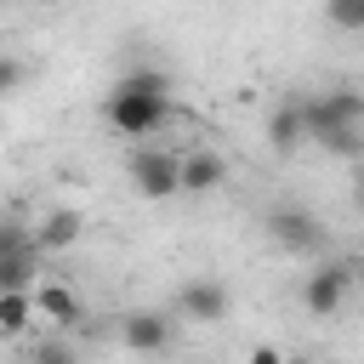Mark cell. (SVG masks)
<instances>
[{
	"label": "cell",
	"mask_w": 364,
	"mask_h": 364,
	"mask_svg": "<svg viewBox=\"0 0 364 364\" xmlns=\"http://www.w3.org/2000/svg\"><path fill=\"white\" fill-rule=\"evenodd\" d=\"M102 114H108V125H114L119 136H148V131H159V125L176 114V102H171V97H148V91H131L125 80H114V91H108Z\"/></svg>",
	"instance_id": "cell-1"
},
{
	"label": "cell",
	"mask_w": 364,
	"mask_h": 364,
	"mask_svg": "<svg viewBox=\"0 0 364 364\" xmlns=\"http://www.w3.org/2000/svg\"><path fill=\"white\" fill-rule=\"evenodd\" d=\"M301 119H307V136L318 142H330L336 131H364V91L330 85L318 97H301Z\"/></svg>",
	"instance_id": "cell-2"
},
{
	"label": "cell",
	"mask_w": 364,
	"mask_h": 364,
	"mask_svg": "<svg viewBox=\"0 0 364 364\" xmlns=\"http://www.w3.org/2000/svg\"><path fill=\"white\" fill-rule=\"evenodd\" d=\"M40 273V245L17 216H0V296L6 290H34Z\"/></svg>",
	"instance_id": "cell-3"
},
{
	"label": "cell",
	"mask_w": 364,
	"mask_h": 364,
	"mask_svg": "<svg viewBox=\"0 0 364 364\" xmlns=\"http://www.w3.org/2000/svg\"><path fill=\"white\" fill-rule=\"evenodd\" d=\"M125 171H131V188H136L142 199H171V193H182V159L165 154V148H131Z\"/></svg>",
	"instance_id": "cell-4"
},
{
	"label": "cell",
	"mask_w": 364,
	"mask_h": 364,
	"mask_svg": "<svg viewBox=\"0 0 364 364\" xmlns=\"http://www.w3.org/2000/svg\"><path fill=\"white\" fill-rule=\"evenodd\" d=\"M347 290H353V267H347V262H324V267H313V273H307L301 301H307V313L330 318V313H341Z\"/></svg>",
	"instance_id": "cell-5"
},
{
	"label": "cell",
	"mask_w": 364,
	"mask_h": 364,
	"mask_svg": "<svg viewBox=\"0 0 364 364\" xmlns=\"http://www.w3.org/2000/svg\"><path fill=\"white\" fill-rule=\"evenodd\" d=\"M267 233H273V245H284V250H313V245H318V216L301 210V205H273V210H267Z\"/></svg>",
	"instance_id": "cell-6"
},
{
	"label": "cell",
	"mask_w": 364,
	"mask_h": 364,
	"mask_svg": "<svg viewBox=\"0 0 364 364\" xmlns=\"http://www.w3.org/2000/svg\"><path fill=\"white\" fill-rule=\"evenodd\" d=\"M176 313L193 318V324L228 318V284H216V279H188V284L176 290Z\"/></svg>",
	"instance_id": "cell-7"
},
{
	"label": "cell",
	"mask_w": 364,
	"mask_h": 364,
	"mask_svg": "<svg viewBox=\"0 0 364 364\" xmlns=\"http://www.w3.org/2000/svg\"><path fill=\"white\" fill-rule=\"evenodd\" d=\"M119 341H125L131 353H165V347H171V318L154 313V307H136V313H125Z\"/></svg>",
	"instance_id": "cell-8"
},
{
	"label": "cell",
	"mask_w": 364,
	"mask_h": 364,
	"mask_svg": "<svg viewBox=\"0 0 364 364\" xmlns=\"http://www.w3.org/2000/svg\"><path fill=\"white\" fill-rule=\"evenodd\" d=\"M228 182V159L210 154V148H193L182 154V193H216Z\"/></svg>",
	"instance_id": "cell-9"
},
{
	"label": "cell",
	"mask_w": 364,
	"mask_h": 364,
	"mask_svg": "<svg viewBox=\"0 0 364 364\" xmlns=\"http://www.w3.org/2000/svg\"><path fill=\"white\" fill-rule=\"evenodd\" d=\"M80 233H85V216H80V210H68V205H57V210H46V216H40L34 245H40V250H68Z\"/></svg>",
	"instance_id": "cell-10"
},
{
	"label": "cell",
	"mask_w": 364,
	"mask_h": 364,
	"mask_svg": "<svg viewBox=\"0 0 364 364\" xmlns=\"http://www.w3.org/2000/svg\"><path fill=\"white\" fill-rule=\"evenodd\" d=\"M34 313L46 318V324H80V296L68 290V284H57V279H46V284H34Z\"/></svg>",
	"instance_id": "cell-11"
},
{
	"label": "cell",
	"mask_w": 364,
	"mask_h": 364,
	"mask_svg": "<svg viewBox=\"0 0 364 364\" xmlns=\"http://www.w3.org/2000/svg\"><path fill=\"white\" fill-rule=\"evenodd\" d=\"M267 142H273L279 154H296V148L307 142V119H301V102H279V108L267 114Z\"/></svg>",
	"instance_id": "cell-12"
},
{
	"label": "cell",
	"mask_w": 364,
	"mask_h": 364,
	"mask_svg": "<svg viewBox=\"0 0 364 364\" xmlns=\"http://www.w3.org/2000/svg\"><path fill=\"white\" fill-rule=\"evenodd\" d=\"M34 324V290H6L0 296V336H23Z\"/></svg>",
	"instance_id": "cell-13"
},
{
	"label": "cell",
	"mask_w": 364,
	"mask_h": 364,
	"mask_svg": "<svg viewBox=\"0 0 364 364\" xmlns=\"http://www.w3.org/2000/svg\"><path fill=\"white\" fill-rule=\"evenodd\" d=\"M324 23L330 28H347V34H364V0H330L324 6Z\"/></svg>",
	"instance_id": "cell-14"
},
{
	"label": "cell",
	"mask_w": 364,
	"mask_h": 364,
	"mask_svg": "<svg viewBox=\"0 0 364 364\" xmlns=\"http://www.w3.org/2000/svg\"><path fill=\"white\" fill-rule=\"evenodd\" d=\"M17 85H23V63H17L11 51H0V97H11Z\"/></svg>",
	"instance_id": "cell-15"
},
{
	"label": "cell",
	"mask_w": 364,
	"mask_h": 364,
	"mask_svg": "<svg viewBox=\"0 0 364 364\" xmlns=\"http://www.w3.org/2000/svg\"><path fill=\"white\" fill-rule=\"evenodd\" d=\"M34 364H74V347H63V341H46V347H34Z\"/></svg>",
	"instance_id": "cell-16"
},
{
	"label": "cell",
	"mask_w": 364,
	"mask_h": 364,
	"mask_svg": "<svg viewBox=\"0 0 364 364\" xmlns=\"http://www.w3.org/2000/svg\"><path fill=\"white\" fill-rule=\"evenodd\" d=\"M245 364H284V353H279V347H267V341H262V347H250V358H245Z\"/></svg>",
	"instance_id": "cell-17"
},
{
	"label": "cell",
	"mask_w": 364,
	"mask_h": 364,
	"mask_svg": "<svg viewBox=\"0 0 364 364\" xmlns=\"http://www.w3.org/2000/svg\"><path fill=\"white\" fill-rule=\"evenodd\" d=\"M358 199H364V159H358Z\"/></svg>",
	"instance_id": "cell-18"
},
{
	"label": "cell",
	"mask_w": 364,
	"mask_h": 364,
	"mask_svg": "<svg viewBox=\"0 0 364 364\" xmlns=\"http://www.w3.org/2000/svg\"><path fill=\"white\" fill-rule=\"evenodd\" d=\"M284 364H318V358H284Z\"/></svg>",
	"instance_id": "cell-19"
}]
</instances>
